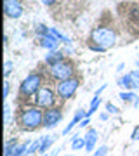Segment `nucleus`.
<instances>
[{
	"label": "nucleus",
	"mask_w": 139,
	"mask_h": 156,
	"mask_svg": "<svg viewBox=\"0 0 139 156\" xmlns=\"http://www.w3.org/2000/svg\"><path fill=\"white\" fill-rule=\"evenodd\" d=\"M50 75H52V78H56V80H66V78H71L73 75V66H71V62H68V61H59V62H56V64H52L50 66Z\"/></svg>",
	"instance_id": "obj_6"
},
{
	"label": "nucleus",
	"mask_w": 139,
	"mask_h": 156,
	"mask_svg": "<svg viewBox=\"0 0 139 156\" xmlns=\"http://www.w3.org/2000/svg\"><path fill=\"white\" fill-rule=\"evenodd\" d=\"M56 137H52V135H44V137H40V147H38V153L40 154H45L47 151H49V147L52 144H54Z\"/></svg>",
	"instance_id": "obj_13"
},
{
	"label": "nucleus",
	"mask_w": 139,
	"mask_h": 156,
	"mask_svg": "<svg viewBox=\"0 0 139 156\" xmlns=\"http://www.w3.org/2000/svg\"><path fill=\"white\" fill-rule=\"evenodd\" d=\"M9 92H11V85H9V82H4V99L9 97Z\"/></svg>",
	"instance_id": "obj_28"
},
{
	"label": "nucleus",
	"mask_w": 139,
	"mask_h": 156,
	"mask_svg": "<svg viewBox=\"0 0 139 156\" xmlns=\"http://www.w3.org/2000/svg\"><path fill=\"white\" fill-rule=\"evenodd\" d=\"M42 156H49V154H47V153H45V154H42Z\"/></svg>",
	"instance_id": "obj_35"
},
{
	"label": "nucleus",
	"mask_w": 139,
	"mask_h": 156,
	"mask_svg": "<svg viewBox=\"0 0 139 156\" xmlns=\"http://www.w3.org/2000/svg\"><path fill=\"white\" fill-rule=\"evenodd\" d=\"M129 75H130V78H132L134 89H136V90H139V71H130Z\"/></svg>",
	"instance_id": "obj_23"
},
{
	"label": "nucleus",
	"mask_w": 139,
	"mask_h": 156,
	"mask_svg": "<svg viewBox=\"0 0 139 156\" xmlns=\"http://www.w3.org/2000/svg\"><path fill=\"white\" fill-rule=\"evenodd\" d=\"M123 68H125V64H123V62H120V64H118V68H117V71H118V73L123 71Z\"/></svg>",
	"instance_id": "obj_33"
},
{
	"label": "nucleus",
	"mask_w": 139,
	"mask_h": 156,
	"mask_svg": "<svg viewBox=\"0 0 139 156\" xmlns=\"http://www.w3.org/2000/svg\"><path fill=\"white\" fill-rule=\"evenodd\" d=\"M106 154H108V146H99V147L92 153V156H106Z\"/></svg>",
	"instance_id": "obj_24"
},
{
	"label": "nucleus",
	"mask_w": 139,
	"mask_h": 156,
	"mask_svg": "<svg viewBox=\"0 0 139 156\" xmlns=\"http://www.w3.org/2000/svg\"><path fill=\"white\" fill-rule=\"evenodd\" d=\"M56 102V94L47 87H42V89L35 94V104L42 109H49V108H54Z\"/></svg>",
	"instance_id": "obj_4"
},
{
	"label": "nucleus",
	"mask_w": 139,
	"mask_h": 156,
	"mask_svg": "<svg viewBox=\"0 0 139 156\" xmlns=\"http://www.w3.org/2000/svg\"><path fill=\"white\" fill-rule=\"evenodd\" d=\"M101 95H94V97H92V101H90V108L89 109H87V116H92V115H94L96 111H97V108H99V104H101Z\"/></svg>",
	"instance_id": "obj_16"
},
{
	"label": "nucleus",
	"mask_w": 139,
	"mask_h": 156,
	"mask_svg": "<svg viewBox=\"0 0 139 156\" xmlns=\"http://www.w3.org/2000/svg\"><path fill=\"white\" fill-rule=\"evenodd\" d=\"M63 120V111L59 108H49L44 111V125L42 127L50 130V128H56L57 123H61Z\"/></svg>",
	"instance_id": "obj_7"
},
{
	"label": "nucleus",
	"mask_w": 139,
	"mask_h": 156,
	"mask_svg": "<svg viewBox=\"0 0 139 156\" xmlns=\"http://www.w3.org/2000/svg\"><path fill=\"white\" fill-rule=\"evenodd\" d=\"M50 28H47L45 24H37V33L40 35V37H44V35H49Z\"/></svg>",
	"instance_id": "obj_25"
},
{
	"label": "nucleus",
	"mask_w": 139,
	"mask_h": 156,
	"mask_svg": "<svg viewBox=\"0 0 139 156\" xmlns=\"http://www.w3.org/2000/svg\"><path fill=\"white\" fill-rule=\"evenodd\" d=\"M64 59V52H61V50H49V54L45 56V62L49 64V66H52V64H56V62H59Z\"/></svg>",
	"instance_id": "obj_12"
},
{
	"label": "nucleus",
	"mask_w": 139,
	"mask_h": 156,
	"mask_svg": "<svg viewBox=\"0 0 139 156\" xmlns=\"http://www.w3.org/2000/svg\"><path fill=\"white\" fill-rule=\"evenodd\" d=\"M66 156H75V154H66Z\"/></svg>",
	"instance_id": "obj_36"
},
{
	"label": "nucleus",
	"mask_w": 139,
	"mask_h": 156,
	"mask_svg": "<svg viewBox=\"0 0 139 156\" xmlns=\"http://www.w3.org/2000/svg\"><path fill=\"white\" fill-rule=\"evenodd\" d=\"M44 5H52V4H56V0H40Z\"/></svg>",
	"instance_id": "obj_31"
},
{
	"label": "nucleus",
	"mask_w": 139,
	"mask_h": 156,
	"mask_svg": "<svg viewBox=\"0 0 139 156\" xmlns=\"http://www.w3.org/2000/svg\"><path fill=\"white\" fill-rule=\"evenodd\" d=\"M40 89H42V75H40V73H30V75L21 82L19 94L24 95V97H31V95H35Z\"/></svg>",
	"instance_id": "obj_3"
},
{
	"label": "nucleus",
	"mask_w": 139,
	"mask_h": 156,
	"mask_svg": "<svg viewBox=\"0 0 139 156\" xmlns=\"http://www.w3.org/2000/svg\"><path fill=\"white\" fill-rule=\"evenodd\" d=\"M4 12L11 19H19L24 9H23V4L19 0H4Z\"/></svg>",
	"instance_id": "obj_8"
},
{
	"label": "nucleus",
	"mask_w": 139,
	"mask_h": 156,
	"mask_svg": "<svg viewBox=\"0 0 139 156\" xmlns=\"http://www.w3.org/2000/svg\"><path fill=\"white\" fill-rule=\"evenodd\" d=\"M26 149H28V142H21V144L16 146V149H14V153L11 156H24Z\"/></svg>",
	"instance_id": "obj_20"
},
{
	"label": "nucleus",
	"mask_w": 139,
	"mask_h": 156,
	"mask_svg": "<svg viewBox=\"0 0 139 156\" xmlns=\"http://www.w3.org/2000/svg\"><path fill=\"white\" fill-rule=\"evenodd\" d=\"M90 42L96 47H101L103 50H108L110 47L117 44V33L111 28H96L90 33Z\"/></svg>",
	"instance_id": "obj_2"
},
{
	"label": "nucleus",
	"mask_w": 139,
	"mask_h": 156,
	"mask_svg": "<svg viewBox=\"0 0 139 156\" xmlns=\"http://www.w3.org/2000/svg\"><path fill=\"white\" fill-rule=\"evenodd\" d=\"M78 89V80L77 78H66V80H61L57 83V95L61 99H71L75 92Z\"/></svg>",
	"instance_id": "obj_5"
},
{
	"label": "nucleus",
	"mask_w": 139,
	"mask_h": 156,
	"mask_svg": "<svg viewBox=\"0 0 139 156\" xmlns=\"http://www.w3.org/2000/svg\"><path fill=\"white\" fill-rule=\"evenodd\" d=\"M83 137H85V151H87V153H94L96 144H97V139H99L97 130H96V128H89Z\"/></svg>",
	"instance_id": "obj_9"
},
{
	"label": "nucleus",
	"mask_w": 139,
	"mask_h": 156,
	"mask_svg": "<svg viewBox=\"0 0 139 156\" xmlns=\"http://www.w3.org/2000/svg\"><path fill=\"white\" fill-rule=\"evenodd\" d=\"M12 68H14V62L5 61V64H4V75H5V76H9V75L12 73Z\"/></svg>",
	"instance_id": "obj_26"
},
{
	"label": "nucleus",
	"mask_w": 139,
	"mask_h": 156,
	"mask_svg": "<svg viewBox=\"0 0 139 156\" xmlns=\"http://www.w3.org/2000/svg\"><path fill=\"white\" fill-rule=\"evenodd\" d=\"M80 149H85V137L75 135L71 139V151H80Z\"/></svg>",
	"instance_id": "obj_15"
},
{
	"label": "nucleus",
	"mask_w": 139,
	"mask_h": 156,
	"mask_svg": "<svg viewBox=\"0 0 139 156\" xmlns=\"http://www.w3.org/2000/svg\"><path fill=\"white\" fill-rule=\"evenodd\" d=\"M17 123L21 125L23 130H35V128H38L40 125H44V111H42V108H38L37 104L24 108L19 113Z\"/></svg>",
	"instance_id": "obj_1"
},
{
	"label": "nucleus",
	"mask_w": 139,
	"mask_h": 156,
	"mask_svg": "<svg viewBox=\"0 0 139 156\" xmlns=\"http://www.w3.org/2000/svg\"><path fill=\"white\" fill-rule=\"evenodd\" d=\"M38 147H40V137L28 144V149H26V153H24V156H33L35 153H38Z\"/></svg>",
	"instance_id": "obj_18"
},
{
	"label": "nucleus",
	"mask_w": 139,
	"mask_h": 156,
	"mask_svg": "<svg viewBox=\"0 0 139 156\" xmlns=\"http://www.w3.org/2000/svg\"><path fill=\"white\" fill-rule=\"evenodd\" d=\"M108 116H110V113H103V115L99 116V120H101V122H106V120H108Z\"/></svg>",
	"instance_id": "obj_32"
},
{
	"label": "nucleus",
	"mask_w": 139,
	"mask_h": 156,
	"mask_svg": "<svg viewBox=\"0 0 139 156\" xmlns=\"http://www.w3.org/2000/svg\"><path fill=\"white\" fill-rule=\"evenodd\" d=\"M132 140H139V127H136V130L132 132Z\"/></svg>",
	"instance_id": "obj_30"
},
{
	"label": "nucleus",
	"mask_w": 139,
	"mask_h": 156,
	"mask_svg": "<svg viewBox=\"0 0 139 156\" xmlns=\"http://www.w3.org/2000/svg\"><path fill=\"white\" fill-rule=\"evenodd\" d=\"M89 123H90V118L87 116V118H83L82 122H80V125H78V127H80V128H83V127H87V125H89Z\"/></svg>",
	"instance_id": "obj_29"
},
{
	"label": "nucleus",
	"mask_w": 139,
	"mask_h": 156,
	"mask_svg": "<svg viewBox=\"0 0 139 156\" xmlns=\"http://www.w3.org/2000/svg\"><path fill=\"white\" fill-rule=\"evenodd\" d=\"M17 142L16 140H7L5 142V149H4V156H11L12 153H14V149H16Z\"/></svg>",
	"instance_id": "obj_21"
},
{
	"label": "nucleus",
	"mask_w": 139,
	"mask_h": 156,
	"mask_svg": "<svg viewBox=\"0 0 139 156\" xmlns=\"http://www.w3.org/2000/svg\"><path fill=\"white\" fill-rule=\"evenodd\" d=\"M11 109H12L11 104L5 101V104H4V118H5V125H9V123H11V115H12Z\"/></svg>",
	"instance_id": "obj_22"
},
{
	"label": "nucleus",
	"mask_w": 139,
	"mask_h": 156,
	"mask_svg": "<svg viewBox=\"0 0 139 156\" xmlns=\"http://www.w3.org/2000/svg\"><path fill=\"white\" fill-rule=\"evenodd\" d=\"M40 47L42 49H47V50H57L59 49V40L56 38V37H52V35H44V37H40Z\"/></svg>",
	"instance_id": "obj_11"
},
{
	"label": "nucleus",
	"mask_w": 139,
	"mask_h": 156,
	"mask_svg": "<svg viewBox=\"0 0 139 156\" xmlns=\"http://www.w3.org/2000/svg\"><path fill=\"white\" fill-rule=\"evenodd\" d=\"M117 83L122 87L123 90H132L134 89V83H132V78H130V75H125V76H120L117 80Z\"/></svg>",
	"instance_id": "obj_14"
},
{
	"label": "nucleus",
	"mask_w": 139,
	"mask_h": 156,
	"mask_svg": "<svg viewBox=\"0 0 139 156\" xmlns=\"http://www.w3.org/2000/svg\"><path fill=\"white\" fill-rule=\"evenodd\" d=\"M106 113H110V115H118V108L115 104H111V102H106Z\"/></svg>",
	"instance_id": "obj_27"
},
{
	"label": "nucleus",
	"mask_w": 139,
	"mask_h": 156,
	"mask_svg": "<svg viewBox=\"0 0 139 156\" xmlns=\"http://www.w3.org/2000/svg\"><path fill=\"white\" fill-rule=\"evenodd\" d=\"M118 97H120V99H122L123 102H134V101H136V97H137V95L134 94L132 90H122V92H120V95H118Z\"/></svg>",
	"instance_id": "obj_19"
},
{
	"label": "nucleus",
	"mask_w": 139,
	"mask_h": 156,
	"mask_svg": "<svg viewBox=\"0 0 139 156\" xmlns=\"http://www.w3.org/2000/svg\"><path fill=\"white\" fill-rule=\"evenodd\" d=\"M83 118H87V111H83V109H77V111H75V115H73V118H71V122H70L66 127L63 128L61 134L63 135H68L73 128L77 127V125H80V122H82Z\"/></svg>",
	"instance_id": "obj_10"
},
{
	"label": "nucleus",
	"mask_w": 139,
	"mask_h": 156,
	"mask_svg": "<svg viewBox=\"0 0 139 156\" xmlns=\"http://www.w3.org/2000/svg\"><path fill=\"white\" fill-rule=\"evenodd\" d=\"M136 66H137V71H139V59L136 61Z\"/></svg>",
	"instance_id": "obj_34"
},
{
	"label": "nucleus",
	"mask_w": 139,
	"mask_h": 156,
	"mask_svg": "<svg viewBox=\"0 0 139 156\" xmlns=\"http://www.w3.org/2000/svg\"><path fill=\"white\" fill-rule=\"evenodd\" d=\"M49 33L52 35V37H56V38L59 40L61 44H66V45H70V44H71V40L68 38V37H64V35H63V33H61V31H59L57 28H50V31H49Z\"/></svg>",
	"instance_id": "obj_17"
}]
</instances>
